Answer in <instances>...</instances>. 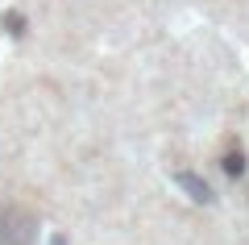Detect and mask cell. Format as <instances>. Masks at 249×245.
Here are the masks:
<instances>
[{"label": "cell", "mask_w": 249, "mask_h": 245, "mask_svg": "<svg viewBox=\"0 0 249 245\" xmlns=\"http://www.w3.org/2000/svg\"><path fill=\"white\" fill-rule=\"evenodd\" d=\"M34 241V216L17 204L0 208V245H29Z\"/></svg>", "instance_id": "6da1fadb"}]
</instances>
